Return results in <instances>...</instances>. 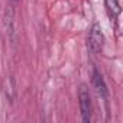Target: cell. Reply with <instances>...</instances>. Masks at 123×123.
Wrapping results in <instances>:
<instances>
[{
	"mask_svg": "<svg viewBox=\"0 0 123 123\" xmlns=\"http://www.w3.org/2000/svg\"><path fill=\"white\" fill-rule=\"evenodd\" d=\"M78 104H80V111H81V120L84 123L91 122V113H93V106H91V96L88 88L83 84L78 91Z\"/></svg>",
	"mask_w": 123,
	"mask_h": 123,
	"instance_id": "obj_1",
	"label": "cell"
},
{
	"mask_svg": "<svg viewBox=\"0 0 123 123\" xmlns=\"http://www.w3.org/2000/svg\"><path fill=\"white\" fill-rule=\"evenodd\" d=\"M104 45V35L100 23H93L88 33V48L93 54H98Z\"/></svg>",
	"mask_w": 123,
	"mask_h": 123,
	"instance_id": "obj_2",
	"label": "cell"
},
{
	"mask_svg": "<svg viewBox=\"0 0 123 123\" xmlns=\"http://www.w3.org/2000/svg\"><path fill=\"white\" fill-rule=\"evenodd\" d=\"M93 86H94V88H96V91H97L98 96H101V97L107 96V87L104 84V80H103L101 74L97 70L93 71Z\"/></svg>",
	"mask_w": 123,
	"mask_h": 123,
	"instance_id": "obj_3",
	"label": "cell"
},
{
	"mask_svg": "<svg viewBox=\"0 0 123 123\" xmlns=\"http://www.w3.org/2000/svg\"><path fill=\"white\" fill-rule=\"evenodd\" d=\"M104 5H106V10H107L109 16L111 19H117V16L122 12V7H120V2H119V0H104Z\"/></svg>",
	"mask_w": 123,
	"mask_h": 123,
	"instance_id": "obj_4",
	"label": "cell"
},
{
	"mask_svg": "<svg viewBox=\"0 0 123 123\" xmlns=\"http://www.w3.org/2000/svg\"><path fill=\"white\" fill-rule=\"evenodd\" d=\"M15 2H16V0H15Z\"/></svg>",
	"mask_w": 123,
	"mask_h": 123,
	"instance_id": "obj_5",
	"label": "cell"
}]
</instances>
